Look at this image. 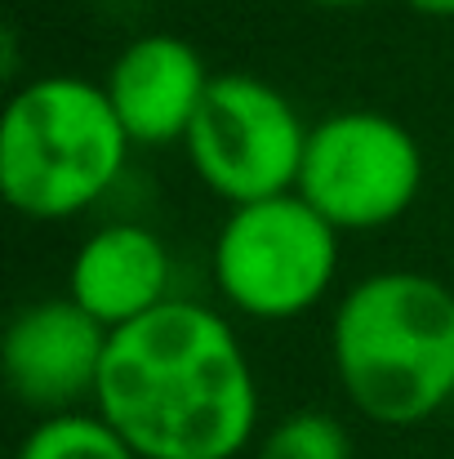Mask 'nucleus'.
Here are the masks:
<instances>
[{
  "label": "nucleus",
  "instance_id": "nucleus-1",
  "mask_svg": "<svg viewBox=\"0 0 454 459\" xmlns=\"http://www.w3.org/2000/svg\"><path fill=\"white\" fill-rule=\"evenodd\" d=\"M94 411L139 459H236L259 433V375L218 307L174 295L112 330Z\"/></svg>",
  "mask_w": 454,
  "mask_h": 459
},
{
  "label": "nucleus",
  "instance_id": "nucleus-2",
  "mask_svg": "<svg viewBox=\"0 0 454 459\" xmlns=\"http://www.w3.org/2000/svg\"><path fill=\"white\" fill-rule=\"evenodd\" d=\"M330 366L347 406L379 429H415L454 402V290L415 268H383L343 290Z\"/></svg>",
  "mask_w": 454,
  "mask_h": 459
},
{
  "label": "nucleus",
  "instance_id": "nucleus-3",
  "mask_svg": "<svg viewBox=\"0 0 454 459\" xmlns=\"http://www.w3.org/2000/svg\"><path fill=\"white\" fill-rule=\"evenodd\" d=\"M125 134L103 81L45 72L13 90L0 117V196L31 223L94 210L125 174Z\"/></svg>",
  "mask_w": 454,
  "mask_h": 459
},
{
  "label": "nucleus",
  "instance_id": "nucleus-4",
  "mask_svg": "<svg viewBox=\"0 0 454 459\" xmlns=\"http://www.w3.org/2000/svg\"><path fill=\"white\" fill-rule=\"evenodd\" d=\"M343 232L330 228L299 192L232 205L214 232L210 277L218 299L250 321L307 316L334 290Z\"/></svg>",
  "mask_w": 454,
  "mask_h": 459
},
{
  "label": "nucleus",
  "instance_id": "nucleus-5",
  "mask_svg": "<svg viewBox=\"0 0 454 459\" xmlns=\"http://www.w3.org/2000/svg\"><path fill=\"white\" fill-rule=\"evenodd\" d=\"M428 178L419 139L374 108H343L307 130L299 169L303 201L343 237L401 223Z\"/></svg>",
  "mask_w": 454,
  "mask_h": 459
},
{
  "label": "nucleus",
  "instance_id": "nucleus-6",
  "mask_svg": "<svg viewBox=\"0 0 454 459\" xmlns=\"http://www.w3.org/2000/svg\"><path fill=\"white\" fill-rule=\"evenodd\" d=\"M307 121L272 81L254 72H214V85L183 139L192 174L232 205L299 187Z\"/></svg>",
  "mask_w": 454,
  "mask_h": 459
},
{
  "label": "nucleus",
  "instance_id": "nucleus-7",
  "mask_svg": "<svg viewBox=\"0 0 454 459\" xmlns=\"http://www.w3.org/2000/svg\"><path fill=\"white\" fill-rule=\"evenodd\" d=\"M112 330L99 325L67 295L22 304L0 343V370L18 406L31 415H63L85 411L99 397V375L107 357Z\"/></svg>",
  "mask_w": 454,
  "mask_h": 459
},
{
  "label": "nucleus",
  "instance_id": "nucleus-8",
  "mask_svg": "<svg viewBox=\"0 0 454 459\" xmlns=\"http://www.w3.org/2000/svg\"><path fill=\"white\" fill-rule=\"evenodd\" d=\"M210 85L214 72L205 67L201 49L174 31L134 36L103 76V90L134 148L183 143Z\"/></svg>",
  "mask_w": 454,
  "mask_h": 459
},
{
  "label": "nucleus",
  "instance_id": "nucleus-9",
  "mask_svg": "<svg viewBox=\"0 0 454 459\" xmlns=\"http://www.w3.org/2000/svg\"><path fill=\"white\" fill-rule=\"evenodd\" d=\"M169 246L148 223H99L67 264V299L81 304L99 325L121 330L174 299Z\"/></svg>",
  "mask_w": 454,
  "mask_h": 459
},
{
  "label": "nucleus",
  "instance_id": "nucleus-10",
  "mask_svg": "<svg viewBox=\"0 0 454 459\" xmlns=\"http://www.w3.org/2000/svg\"><path fill=\"white\" fill-rule=\"evenodd\" d=\"M13 459H139L134 446L94 411H63L31 424Z\"/></svg>",
  "mask_w": 454,
  "mask_h": 459
},
{
  "label": "nucleus",
  "instance_id": "nucleus-11",
  "mask_svg": "<svg viewBox=\"0 0 454 459\" xmlns=\"http://www.w3.org/2000/svg\"><path fill=\"white\" fill-rule=\"evenodd\" d=\"M254 459H356V446H352V433L338 415L295 411L259 437Z\"/></svg>",
  "mask_w": 454,
  "mask_h": 459
},
{
  "label": "nucleus",
  "instance_id": "nucleus-12",
  "mask_svg": "<svg viewBox=\"0 0 454 459\" xmlns=\"http://www.w3.org/2000/svg\"><path fill=\"white\" fill-rule=\"evenodd\" d=\"M419 18H454V0H406Z\"/></svg>",
  "mask_w": 454,
  "mask_h": 459
},
{
  "label": "nucleus",
  "instance_id": "nucleus-13",
  "mask_svg": "<svg viewBox=\"0 0 454 459\" xmlns=\"http://www.w3.org/2000/svg\"><path fill=\"white\" fill-rule=\"evenodd\" d=\"M307 4H316V9H361V4H374V0H307Z\"/></svg>",
  "mask_w": 454,
  "mask_h": 459
}]
</instances>
